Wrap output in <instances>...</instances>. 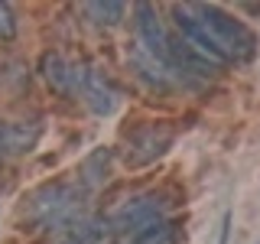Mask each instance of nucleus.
Segmentation results:
<instances>
[{"instance_id":"obj_1","label":"nucleus","mask_w":260,"mask_h":244,"mask_svg":"<svg viewBox=\"0 0 260 244\" xmlns=\"http://www.w3.org/2000/svg\"><path fill=\"white\" fill-rule=\"evenodd\" d=\"M29 222H36L46 231H65L69 225L81 222V189L69 182H52L43 186L39 192L29 195V205H26Z\"/></svg>"},{"instance_id":"obj_2","label":"nucleus","mask_w":260,"mask_h":244,"mask_svg":"<svg viewBox=\"0 0 260 244\" xmlns=\"http://www.w3.org/2000/svg\"><path fill=\"white\" fill-rule=\"evenodd\" d=\"M189 10L195 13V20L215 36V43L224 49V55L231 62L234 59H250V55L257 52V36L244 26L238 16L224 13L221 7H215V4H189Z\"/></svg>"},{"instance_id":"obj_3","label":"nucleus","mask_w":260,"mask_h":244,"mask_svg":"<svg viewBox=\"0 0 260 244\" xmlns=\"http://www.w3.org/2000/svg\"><path fill=\"white\" fill-rule=\"evenodd\" d=\"M166 208H169V199L166 192H143V195H134L130 202H124L114 215L108 218L111 222V231L117 234H130V231H140V228L166 218Z\"/></svg>"},{"instance_id":"obj_4","label":"nucleus","mask_w":260,"mask_h":244,"mask_svg":"<svg viewBox=\"0 0 260 244\" xmlns=\"http://www.w3.org/2000/svg\"><path fill=\"white\" fill-rule=\"evenodd\" d=\"M173 146V130L162 124H143L127 137V166H143V163L159 160L162 153Z\"/></svg>"},{"instance_id":"obj_5","label":"nucleus","mask_w":260,"mask_h":244,"mask_svg":"<svg viewBox=\"0 0 260 244\" xmlns=\"http://www.w3.org/2000/svg\"><path fill=\"white\" fill-rule=\"evenodd\" d=\"M173 16H176V26L179 33H182V43H189V49H195V52L202 55L205 62H211L218 69V65H228L231 59L224 55V49L215 43V36L202 26L199 20H195V13L189 10V4L185 7H173Z\"/></svg>"},{"instance_id":"obj_6","label":"nucleus","mask_w":260,"mask_h":244,"mask_svg":"<svg viewBox=\"0 0 260 244\" xmlns=\"http://www.w3.org/2000/svg\"><path fill=\"white\" fill-rule=\"evenodd\" d=\"M137 29H140V46L146 49V55H153L156 62L169 65V36L159 23V13L150 4H137Z\"/></svg>"},{"instance_id":"obj_7","label":"nucleus","mask_w":260,"mask_h":244,"mask_svg":"<svg viewBox=\"0 0 260 244\" xmlns=\"http://www.w3.org/2000/svg\"><path fill=\"white\" fill-rule=\"evenodd\" d=\"M81 92H85L88 104H91V111H94V114H101V117L114 114V108H117V92H114L111 81L104 78L101 72H94V69H88V72H85Z\"/></svg>"},{"instance_id":"obj_8","label":"nucleus","mask_w":260,"mask_h":244,"mask_svg":"<svg viewBox=\"0 0 260 244\" xmlns=\"http://www.w3.org/2000/svg\"><path fill=\"white\" fill-rule=\"evenodd\" d=\"M111 234V222L108 218H81V222L69 225L65 231H59L55 244H101Z\"/></svg>"},{"instance_id":"obj_9","label":"nucleus","mask_w":260,"mask_h":244,"mask_svg":"<svg viewBox=\"0 0 260 244\" xmlns=\"http://www.w3.org/2000/svg\"><path fill=\"white\" fill-rule=\"evenodd\" d=\"M39 124H0V153H26L39 140Z\"/></svg>"},{"instance_id":"obj_10","label":"nucleus","mask_w":260,"mask_h":244,"mask_svg":"<svg viewBox=\"0 0 260 244\" xmlns=\"http://www.w3.org/2000/svg\"><path fill=\"white\" fill-rule=\"evenodd\" d=\"M39 72H43V78L52 85V92L72 95V65L65 62L59 52H43V59H39Z\"/></svg>"},{"instance_id":"obj_11","label":"nucleus","mask_w":260,"mask_h":244,"mask_svg":"<svg viewBox=\"0 0 260 244\" xmlns=\"http://www.w3.org/2000/svg\"><path fill=\"white\" fill-rule=\"evenodd\" d=\"M111 173V150L108 146H98L88 153V160L81 163V182L85 186H101Z\"/></svg>"},{"instance_id":"obj_12","label":"nucleus","mask_w":260,"mask_h":244,"mask_svg":"<svg viewBox=\"0 0 260 244\" xmlns=\"http://www.w3.org/2000/svg\"><path fill=\"white\" fill-rule=\"evenodd\" d=\"M179 238V228L176 222H169V218H159V222L140 228V231H134V238L130 244H176Z\"/></svg>"},{"instance_id":"obj_13","label":"nucleus","mask_w":260,"mask_h":244,"mask_svg":"<svg viewBox=\"0 0 260 244\" xmlns=\"http://www.w3.org/2000/svg\"><path fill=\"white\" fill-rule=\"evenodd\" d=\"M88 13H91L94 23H101V26H117V23L124 20L127 7L120 4V0H94V4H88Z\"/></svg>"},{"instance_id":"obj_14","label":"nucleus","mask_w":260,"mask_h":244,"mask_svg":"<svg viewBox=\"0 0 260 244\" xmlns=\"http://www.w3.org/2000/svg\"><path fill=\"white\" fill-rule=\"evenodd\" d=\"M16 29H20V23H16L13 7L10 4H0V43H13Z\"/></svg>"},{"instance_id":"obj_15","label":"nucleus","mask_w":260,"mask_h":244,"mask_svg":"<svg viewBox=\"0 0 260 244\" xmlns=\"http://www.w3.org/2000/svg\"><path fill=\"white\" fill-rule=\"evenodd\" d=\"M134 62H140L143 69H150V65H156V59H153V55H140V52H134ZM146 75H153V72H146ZM153 78H156V85H162V81H166V75H159V72H156Z\"/></svg>"},{"instance_id":"obj_16","label":"nucleus","mask_w":260,"mask_h":244,"mask_svg":"<svg viewBox=\"0 0 260 244\" xmlns=\"http://www.w3.org/2000/svg\"><path fill=\"white\" fill-rule=\"evenodd\" d=\"M231 238V211H224L221 215V231H218V244H228Z\"/></svg>"},{"instance_id":"obj_17","label":"nucleus","mask_w":260,"mask_h":244,"mask_svg":"<svg viewBox=\"0 0 260 244\" xmlns=\"http://www.w3.org/2000/svg\"><path fill=\"white\" fill-rule=\"evenodd\" d=\"M124 244H130V241H124Z\"/></svg>"}]
</instances>
